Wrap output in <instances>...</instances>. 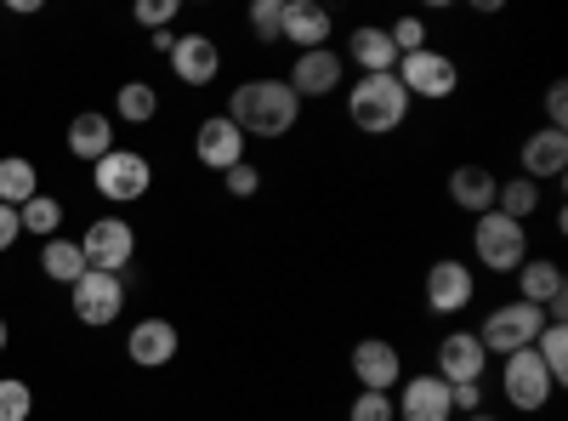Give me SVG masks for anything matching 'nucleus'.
<instances>
[{
  "label": "nucleus",
  "instance_id": "1",
  "mask_svg": "<svg viewBox=\"0 0 568 421\" xmlns=\"http://www.w3.org/2000/svg\"><path fill=\"white\" fill-rule=\"evenodd\" d=\"M296 114H302V98L284 80H245L240 91L227 98V120L251 137H262V143H273V137H291L296 131Z\"/></svg>",
  "mask_w": 568,
  "mask_h": 421
},
{
  "label": "nucleus",
  "instance_id": "2",
  "mask_svg": "<svg viewBox=\"0 0 568 421\" xmlns=\"http://www.w3.org/2000/svg\"><path fill=\"white\" fill-rule=\"evenodd\" d=\"M347 120L364 137H387L409 120V91L398 86V74H358L347 91Z\"/></svg>",
  "mask_w": 568,
  "mask_h": 421
},
{
  "label": "nucleus",
  "instance_id": "3",
  "mask_svg": "<svg viewBox=\"0 0 568 421\" xmlns=\"http://www.w3.org/2000/svg\"><path fill=\"white\" fill-rule=\"evenodd\" d=\"M471 257H478L489 273H517L529 262V228L500 217V211H484L478 228H471Z\"/></svg>",
  "mask_w": 568,
  "mask_h": 421
},
{
  "label": "nucleus",
  "instance_id": "4",
  "mask_svg": "<svg viewBox=\"0 0 568 421\" xmlns=\"http://www.w3.org/2000/svg\"><path fill=\"white\" fill-rule=\"evenodd\" d=\"M546 331V308H535V302H500L484 324H478V331H471V337H478L484 342V353H524V348H535V337Z\"/></svg>",
  "mask_w": 568,
  "mask_h": 421
},
{
  "label": "nucleus",
  "instance_id": "5",
  "mask_svg": "<svg viewBox=\"0 0 568 421\" xmlns=\"http://www.w3.org/2000/svg\"><path fill=\"white\" fill-rule=\"evenodd\" d=\"M393 74H398V86L409 91V103H415V98H426V103H449V98H455V86H460L455 58H449V52H433V46H420V52L398 58Z\"/></svg>",
  "mask_w": 568,
  "mask_h": 421
},
{
  "label": "nucleus",
  "instance_id": "6",
  "mask_svg": "<svg viewBox=\"0 0 568 421\" xmlns=\"http://www.w3.org/2000/svg\"><path fill=\"white\" fill-rule=\"evenodd\" d=\"M91 182H98V194L109 206H131V200L149 194L154 166H149V154H136V149H114V154H103L98 166H91Z\"/></svg>",
  "mask_w": 568,
  "mask_h": 421
},
{
  "label": "nucleus",
  "instance_id": "7",
  "mask_svg": "<svg viewBox=\"0 0 568 421\" xmlns=\"http://www.w3.org/2000/svg\"><path fill=\"white\" fill-rule=\"evenodd\" d=\"M80 257L91 273H125L136 257V228L125 217H98L80 233Z\"/></svg>",
  "mask_w": 568,
  "mask_h": 421
},
{
  "label": "nucleus",
  "instance_id": "8",
  "mask_svg": "<svg viewBox=\"0 0 568 421\" xmlns=\"http://www.w3.org/2000/svg\"><path fill=\"white\" fill-rule=\"evenodd\" d=\"M500 393H506V404H511V410L535 415V410H546V404H551L557 382L546 377V364L535 359V348H524V353H506V364H500Z\"/></svg>",
  "mask_w": 568,
  "mask_h": 421
},
{
  "label": "nucleus",
  "instance_id": "9",
  "mask_svg": "<svg viewBox=\"0 0 568 421\" xmlns=\"http://www.w3.org/2000/svg\"><path fill=\"white\" fill-rule=\"evenodd\" d=\"M69 302H74V319L91 324V331H103V324H114L125 313V279L120 273H80L69 285Z\"/></svg>",
  "mask_w": 568,
  "mask_h": 421
},
{
  "label": "nucleus",
  "instance_id": "10",
  "mask_svg": "<svg viewBox=\"0 0 568 421\" xmlns=\"http://www.w3.org/2000/svg\"><path fill=\"white\" fill-rule=\"evenodd\" d=\"M420 297H426V308L444 313V319H449V313H466V308H471V297H478V273H471L466 262H455V257H444V262L426 268Z\"/></svg>",
  "mask_w": 568,
  "mask_h": 421
},
{
  "label": "nucleus",
  "instance_id": "11",
  "mask_svg": "<svg viewBox=\"0 0 568 421\" xmlns=\"http://www.w3.org/2000/svg\"><path fill=\"white\" fill-rule=\"evenodd\" d=\"M342 74H347V58L329 52V46H318V52H296L284 86L307 103V98H329V91H342Z\"/></svg>",
  "mask_w": 568,
  "mask_h": 421
},
{
  "label": "nucleus",
  "instance_id": "12",
  "mask_svg": "<svg viewBox=\"0 0 568 421\" xmlns=\"http://www.w3.org/2000/svg\"><path fill=\"white\" fill-rule=\"evenodd\" d=\"M245 131L240 126H233L227 114H211V120H200V131H194V160L205 166V171H233V166H240L245 160Z\"/></svg>",
  "mask_w": 568,
  "mask_h": 421
},
{
  "label": "nucleus",
  "instance_id": "13",
  "mask_svg": "<svg viewBox=\"0 0 568 421\" xmlns=\"http://www.w3.org/2000/svg\"><path fill=\"white\" fill-rule=\"evenodd\" d=\"M398 370H404V353L393 342H382V337L353 342V382H358V393H393Z\"/></svg>",
  "mask_w": 568,
  "mask_h": 421
},
{
  "label": "nucleus",
  "instance_id": "14",
  "mask_svg": "<svg viewBox=\"0 0 568 421\" xmlns=\"http://www.w3.org/2000/svg\"><path fill=\"white\" fill-rule=\"evenodd\" d=\"M438 382H484L489 377V353H484V342L471 337V331H449L444 342H438V370H433Z\"/></svg>",
  "mask_w": 568,
  "mask_h": 421
},
{
  "label": "nucleus",
  "instance_id": "15",
  "mask_svg": "<svg viewBox=\"0 0 568 421\" xmlns=\"http://www.w3.org/2000/svg\"><path fill=\"white\" fill-rule=\"evenodd\" d=\"M398 421H449L455 404H449V382H438L433 370H420V377H409L393 399Z\"/></svg>",
  "mask_w": 568,
  "mask_h": 421
},
{
  "label": "nucleus",
  "instance_id": "16",
  "mask_svg": "<svg viewBox=\"0 0 568 421\" xmlns=\"http://www.w3.org/2000/svg\"><path fill=\"white\" fill-rule=\"evenodd\" d=\"M568 171V131H551L540 126L535 137H524V149H517V177L529 182H551Z\"/></svg>",
  "mask_w": 568,
  "mask_h": 421
},
{
  "label": "nucleus",
  "instance_id": "17",
  "mask_svg": "<svg viewBox=\"0 0 568 421\" xmlns=\"http://www.w3.org/2000/svg\"><path fill=\"white\" fill-rule=\"evenodd\" d=\"M171 74L182 86H211L222 74V46L211 34H176L171 46Z\"/></svg>",
  "mask_w": 568,
  "mask_h": 421
},
{
  "label": "nucleus",
  "instance_id": "18",
  "mask_svg": "<svg viewBox=\"0 0 568 421\" xmlns=\"http://www.w3.org/2000/svg\"><path fill=\"white\" fill-rule=\"evenodd\" d=\"M329 29H336V18H329L324 7H313V0H284V23H278L284 46L318 52V46H329Z\"/></svg>",
  "mask_w": 568,
  "mask_h": 421
},
{
  "label": "nucleus",
  "instance_id": "19",
  "mask_svg": "<svg viewBox=\"0 0 568 421\" xmlns=\"http://www.w3.org/2000/svg\"><path fill=\"white\" fill-rule=\"evenodd\" d=\"M176 348H182V337H176V324H171V319H136V324H131V337H125V353H131V364H142V370L171 364Z\"/></svg>",
  "mask_w": 568,
  "mask_h": 421
},
{
  "label": "nucleus",
  "instance_id": "20",
  "mask_svg": "<svg viewBox=\"0 0 568 421\" xmlns=\"http://www.w3.org/2000/svg\"><path fill=\"white\" fill-rule=\"evenodd\" d=\"M69 154L85 160V166H98L103 154H114V114H98V109H85L69 120Z\"/></svg>",
  "mask_w": 568,
  "mask_h": 421
},
{
  "label": "nucleus",
  "instance_id": "21",
  "mask_svg": "<svg viewBox=\"0 0 568 421\" xmlns=\"http://www.w3.org/2000/svg\"><path fill=\"white\" fill-rule=\"evenodd\" d=\"M495 194H500V177H495L489 166H455V171H449V200H455L460 211L484 217V211H495Z\"/></svg>",
  "mask_w": 568,
  "mask_h": 421
},
{
  "label": "nucleus",
  "instance_id": "22",
  "mask_svg": "<svg viewBox=\"0 0 568 421\" xmlns=\"http://www.w3.org/2000/svg\"><path fill=\"white\" fill-rule=\"evenodd\" d=\"M347 46H353V63L364 74H393L398 69V46H393V34L382 23H358Z\"/></svg>",
  "mask_w": 568,
  "mask_h": 421
},
{
  "label": "nucleus",
  "instance_id": "23",
  "mask_svg": "<svg viewBox=\"0 0 568 421\" xmlns=\"http://www.w3.org/2000/svg\"><path fill=\"white\" fill-rule=\"evenodd\" d=\"M557 297H568V285H562V268H557L551 257H529L524 268H517V302L546 308V302H557Z\"/></svg>",
  "mask_w": 568,
  "mask_h": 421
},
{
  "label": "nucleus",
  "instance_id": "24",
  "mask_svg": "<svg viewBox=\"0 0 568 421\" xmlns=\"http://www.w3.org/2000/svg\"><path fill=\"white\" fill-rule=\"evenodd\" d=\"M40 194V171H34V160H23V154H7L0 160V206H29Z\"/></svg>",
  "mask_w": 568,
  "mask_h": 421
},
{
  "label": "nucleus",
  "instance_id": "25",
  "mask_svg": "<svg viewBox=\"0 0 568 421\" xmlns=\"http://www.w3.org/2000/svg\"><path fill=\"white\" fill-rule=\"evenodd\" d=\"M40 273L45 279H58V285H74V279L85 273V257H80V240H45L40 245Z\"/></svg>",
  "mask_w": 568,
  "mask_h": 421
},
{
  "label": "nucleus",
  "instance_id": "26",
  "mask_svg": "<svg viewBox=\"0 0 568 421\" xmlns=\"http://www.w3.org/2000/svg\"><path fill=\"white\" fill-rule=\"evenodd\" d=\"M114 114H120L125 126H149V120L160 114V91H154L149 80H125V86L114 91Z\"/></svg>",
  "mask_w": 568,
  "mask_h": 421
},
{
  "label": "nucleus",
  "instance_id": "27",
  "mask_svg": "<svg viewBox=\"0 0 568 421\" xmlns=\"http://www.w3.org/2000/svg\"><path fill=\"white\" fill-rule=\"evenodd\" d=\"M495 211H500V217H511V222H529V217L540 211V182H529V177H511V182H500Z\"/></svg>",
  "mask_w": 568,
  "mask_h": 421
},
{
  "label": "nucleus",
  "instance_id": "28",
  "mask_svg": "<svg viewBox=\"0 0 568 421\" xmlns=\"http://www.w3.org/2000/svg\"><path fill=\"white\" fill-rule=\"evenodd\" d=\"M18 222H23V233H34V240H58V228H63V200L34 194L29 206H18Z\"/></svg>",
  "mask_w": 568,
  "mask_h": 421
},
{
  "label": "nucleus",
  "instance_id": "29",
  "mask_svg": "<svg viewBox=\"0 0 568 421\" xmlns=\"http://www.w3.org/2000/svg\"><path fill=\"white\" fill-rule=\"evenodd\" d=\"M535 359L546 364V377L557 388L568 382V324H546V331L535 337Z\"/></svg>",
  "mask_w": 568,
  "mask_h": 421
},
{
  "label": "nucleus",
  "instance_id": "30",
  "mask_svg": "<svg viewBox=\"0 0 568 421\" xmlns=\"http://www.w3.org/2000/svg\"><path fill=\"white\" fill-rule=\"evenodd\" d=\"M34 415V393L18 377H0V421H29Z\"/></svg>",
  "mask_w": 568,
  "mask_h": 421
},
{
  "label": "nucleus",
  "instance_id": "31",
  "mask_svg": "<svg viewBox=\"0 0 568 421\" xmlns=\"http://www.w3.org/2000/svg\"><path fill=\"white\" fill-rule=\"evenodd\" d=\"M245 23H251V34H256V40H278V23H284V0H251Z\"/></svg>",
  "mask_w": 568,
  "mask_h": 421
},
{
  "label": "nucleus",
  "instance_id": "32",
  "mask_svg": "<svg viewBox=\"0 0 568 421\" xmlns=\"http://www.w3.org/2000/svg\"><path fill=\"white\" fill-rule=\"evenodd\" d=\"M347 421H398L393 393H358V399H353V410H347Z\"/></svg>",
  "mask_w": 568,
  "mask_h": 421
},
{
  "label": "nucleus",
  "instance_id": "33",
  "mask_svg": "<svg viewBox=\"0 0 568 421\" xmlns=\"http://www.w3.org/2000/svg\"><path fill=\"white\" fill-rule=\"evenodd\" d=\"M222 182H227V194H233V200H251V194H262V171H256L251 160H240L233 171H222Z\"/></svg>",
  "mask_w": 568,
  "mask_h": 421
},
{
  "label": "nucleus",
  "instance_id": "34",
  "mask_svg": "<svg viewBox=\"0 0 568 421\" xmlns=\"http://www.w3.org/2000/svg\"><path fill=\"white\" fill-rule=\"evenodd\" d=\"M387 34L398 46V58H409V52H420V46H426V18H398Z\"/></svg>",
  "mask_w": 568,
  "mask_h": 421
},
{
  "label": "nucleus",
  "instance_id": "35",
  "mask_svg": "<svg viewBox=\"0 0 568 421\" xmlns=\"http://www.w3.org/2000/svg\"><path fill=\"white\" fill-rule=\"evenodd\" d=\"M136 23H142V29H171V23H176V0H142Z\"/></svg>",
  "mask_w": 568,
  "mask_h": 421
},
{
  "label": "nucleus",
  "instance_id": "36",
  "mask_svg": "<svg viewBox=\"0 0 568 421\" xmlns=\"http://www.w3.org/2000/svg\"><path fill=\"white\" fill-rule=\"evenodd\" d=\"M449 404L466 410V415H478V410H484V382H455V388H449Z\"/></svg>",
  "mask_w": 568,
  "mask_h": 421
},
{
  "label": "nucleus",
  "instance_id": "37",
  "mask_svg": "<svg viewBox=\"0 0 568 421\" xmlns=\"http://www.w3.org/2000/svg\"><path fill=\"white\" fill-rule=\"evenodd\" d=\"M546 120H551V131H562V120H568V86L562 80L546 86Z\"/></svg>",
  "mask_w": 568,
  "mask_h": 421
},
{
  "label": "nucleus",
  "instance_id": "38",
  "mask_svg": "<svg viewBox=\"0 0 568 421\" xmlns=\"http://www.w3.org/2000/svg\"><path fill=\"white\" fill-rule=\"evenodd\" d=\"M23 240V222H18V211L12 206H0V251H12Z\"/></svg>",
  "mask_w": 568,
  "mask_h": 421
},
{
  "label": "nucleus",
  "instance_id": "39",
  "mask_svg": "<svg viewBox=\"0 0 568 421\" xmlns=\"http://www.w3.org/2000/svg\"><path fill=\"white\" fill-rule=\"evenodd\" d=\"M171 46H176V34H171V29H154V52H165V58H171Z\"/></svg>",
  "mask_w": 568,
  "mask_h": 421
},
{
  "label": "nucleus",
  "instance_id": "40",
  "mask_svg": "<svg viewBox=\"0 0 568 421\" xmlns=\"http://www.w3.org/2000/svg\"><path fill=\"white\" fill-rule=\"evenodd\" d=\"M7 342H12V324H7V319H0V353H7Z\"/></svg>",
  "mask_w": 568,
  "mask_h": 421
},
{
  "label": "nucleus",
  "instance_id": "41",
  "mask_svg": "<svg viewBox=\"0 0 568 421\" xmlns=\"http://www.w3.org/2000/svg\"><path fill=\"white\" fill-rule=\"evenodd\" d=\"M466 421H500V415H489V410H478V415H466Z\"/></svg>",
  "mask_w": 568,
  "mask_h": 421
}]
</instances>
